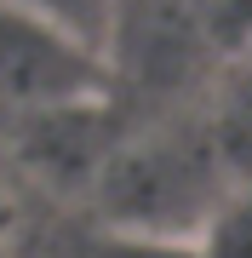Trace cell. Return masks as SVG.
Listing matches in <instances>:
<instances>
[{"label": "cell", "instance_id": "3957f363", "mask_svg": "<svg viewBox=\"0 0 252 258\" xmlns=\"http://www.w3.org/2000/svg\"><path fill=\"white\" fill-rule=\"evenodd\" d=\"M201 247L195 258H252V184L218 195V207L201 224Z\"/></svg>", "mask_w": 252, "mask_h": 258}, {"label": "cell", "instance_id": "6da1fadb", "mask_svg": "<svg viewBox=\"0 0 252 258\" xmlns=\"http://www.w3.org/2000/svg\"><path fill=\"white\" fill-rule=\"evenodd\" d=\"M98 75V52L75 46L69 35L23 18V12L0 6V98L12 103H40V109H57V103L92 98Z\"/></svg>", "mask_w": 252, "mask_h": 258}, {"label": "cell", "instance_id": "7a4b0ae2", "mask_svg": "<svg viewBox=\"0 0 252 258\" xmlns=\"http://www.w3.org/2000/svg\"><path fill=\"white\" fill-rule=\"evenodd\" d=\"M0 6L23 12V18L57 29V35H69L86 52H103L109 35H115V6L109 0H0Z\"/></svg>", "mask_w": 252, "mask_h": 258}]
</instances>
